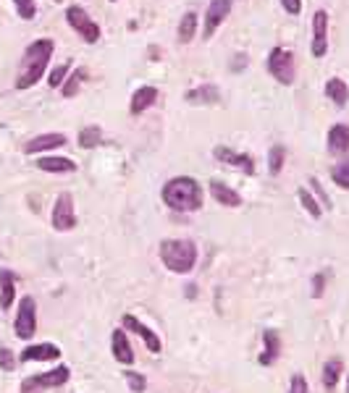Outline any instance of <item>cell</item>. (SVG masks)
Segmentation results:
<instances>
[{
	"label": "cell",
	"mask_w": 349,
	"mask_h": 393,
	"mask_svg": "<svg viewBox=\"0 0 349 393\" xmlns=\"http://www.w3.org/2000/svg\"><path fill=\"white\" fill-rule=\"evenodd\" d=\"M211 194H213V200L218 202V205H226V207H239V205H242V197H239V192H234L231 186H226V183L218 181V179H213V181H211Z\"/></svg>",
	"instance_id": "cell-21"
},
{
	"label": "cell",
	"mask_w": 349,
	"mask_h": 393,
	"mask_svg": "<svg viewBox=\"0 0 349 393\" xmlns=\"http://www.w3.org/2000/svg\"><path fill=\"white\" fill-rule=\"evenodd\" d=\"M87 79V68H76L66 76V82L61 84V92H64V97H73L76 92L82 90V82Z\"/></svg>",
	"instance_id": "cell-26"
},
{
	"label": "cell",
	"mask_w": 349,
	"mask_h": 393,
	"mask_svg": "<svg viewBox=\"0 0 349 393\" xmlns=\"http://www.w3.org/2000/svg\"><path fill=\"white\" fill-rule=\"evenodd\" d=\"M69 73H71V68H69V64H61V66H55L53 71H50V76H47V84H50V87H61V84L66 82V76H69Z\"/></svg>",
	"instance_id": "cell-33"
},
{
	"label": "cell",
	"mask_w": 349,
	"mask_h": 393,
	"mask_svg": "<svg viewBox=\"0 0 349 393\" xmlns=\"http://www.w3.org/2000/svg\"><path fill=\"white\" fill-rule=\"evenodd\" d=\"M35 165L45 174H73L76 171V163L69 160V157H55V155H45L35 160Z\"/></svg>",
	"instance_id": "cell-19"
},
{
	"label": "cell",
	"mask_w": 349,
	"mask_h": 393,
	"mask_svg": "<svg viewBox=\"0 0 349 393\" xmlns=\"http://www.w3.org/2000/svg\"><path fill=\"white\" fill-rule=\"evenodd\" d=\"M323 289H326V275L318 273L315 278H312V296H315V299H321V296H323Z\"/></svg>",
	"instance_id": "cell-36"
},
{
	"label": "cell",
	"mask_w": 349,
	"mask_h": 393,
	"mask_svg": "<svg viewBox=\"0 0 349 393\" xmlns=\"http://www.w3.org/2000/svg\"><path fill=\"white\" fill-rule=\"evenodd\" d=\"M268 73L273 76L278 84H294V76H297V66H294V53L286 50V47H273L268 53Z\"/></svg>",
	"instance_id": "cell-4"
},
{
	"label": "cell",
	"mask_w": 349,
	"mask_h": 393,
	"mask_svg": "<svg viewBox=\"0 0 349 393\" xmlns=\"http://www.w3.org/2000/svg\"><path fill=\"white\" fill-rule=\"evenodd\" d=\"M163 202L176 212H194L202 207V186L192 176H174L163 186Z\"/></svg>",
	"instance_id": "cell-2"
},
{
	"label": "cell",
	"mask_w": 349,
	"mask_h": 393,
	"mask_svg": "<svg viewBox=\"0 0 349 393\" xmlns=\"http://www.w3.org/2000/svg\"><path fill=\"white\" fill-rule=\"evenodd\" d=\"M326 97L329 100H333V105H339V108H344L349 100V87L344 79H339V76H333V79H329L326 82Z\"/></svg>",
	"instance_id": "cell-23"
},
{
	"label": "cell",
	"mask_w": 349,
	"mask_h": 393,
	"mask_svg": "<svg viewBox=\"0 0 349 393\" xmlns=\"http://www.w3.org/2000/svg\"><path fill=\"white\" fill-rule=\"evenodd\" d=\"M69 377H71V370L66 365H58L55 370H50V373H40V375L27 377V380L21 383V393H42V391H47V388H58V385L69 383Z\"/></svg>",
	"instance_id": "cell-6"
},
{
	"label": "cell",
	"mask_w": 349,
	"mask_h": 393,
	"mask_svg": "<svg viewBox=\"0 0 349 393\" xmlns=\"http://www.w3.org/2000/svg\"><path fill=\"white\" fill-rule=\"evenodd\" d=\"M13 330L21 341H29L37 333V302L35 296H21L16 312V322H13Z\"/></svg>",
	"instance_id": "cell-7"
},
{
	"label": "cell",
	"mask_w": 349,
	"mask_h": 393,
	"mask_svg": "<svg viewBox=\"0 0 349 393\" xmlns=\"http://www.w3.org/2000/svg\"><path fill=\"white\" fill-rule=\"evenodd\" d=\"M194 35H197V13H194V11H187L182 16V21H179V42H182V45H189L194 40Z\"/></svg>",
	"instance_id": "cell-24"
},
{
	"label": "cell",
	"mask_w": 349,
	"mask_h": 393,
	"mask_svg": "<svg viewBox=\"0 0 349 393\" xmlns=\"http://www.w3.org/2000/svg\"><path fill=\"white\" fill-rule=\"evenodd\" d=\"M64 145H69V137H66V134H55V131H50V134H40V137L29 139L27 145H24V152H27V155H37V152L55 150V147H64Z\"/></svg>",
	"instance_id": "cell-14"
},
{
	"label": "cell",
	"mask_w": 349,
	"mask_h": 393,
	"mask_svg": "<svg viewBox=\"0 0 349 393\" xmlns=\"http://www.w3.org/2000/svg\"><path fill=\"white\" fill-rule=\"evenodd\" d=\"M289 393H310V385H307V380L302 375H294L292 385H289Z\"/></svg>",
	"instance_id": "cell-35"
},
{
	"label": "cell",
	"mask_w": 349,
	"mask_h": 393,
	"mask_svg": "<svg viewBox=\"0 0 349 393\" xmlns=\"http://www.w3.org/2000/svg\"><path fill=\"white\" fill-rule=\"evenodd\" d=\"M312 55L315 58H323L329 53V11L318 8L312 13Z\"/></svg>",
	"instance_id": "cell-8"
},
{
	"label": "cell",
	"mask_w": 349,
	"mask_h": 393,
	"mask_svg": "<svg viewBox=\"0 0 349 393\" xmlns=\"http://www.w3.org/2000/svg\"><path fill=\"white\" fill-rule=\"evenodd\" d=\"M110 3H116V0H110Z\"/></svg>",
	"instance_id": "cell-42"
},
{
	"label": "cell",
	"mask_w": 349,
	"mask_h": 393,
	"mask_svg": "<svg viewBox=\"0 0 349 393\" xmlns=\"http://www.w3.org/2000/svg\"><path fill=\"white\" fill-rule=\"evenodd\" d=\"M234 58H237V61L231 64V68H234V71H242V68H247V64H249V61H247V55H242V53H239V55H234Z\"/></svg>",
	"instance_id": "cell-39"
},
{
	"label": "cell",
	"mask_w": 349,
	"mask_h": 393,
	"mask_svg": "<svg viewBox=\"0 0 349 393\" xmlns=\"http://www.w3.org/2000/svg\"><path fill=\"white\" fill-rule=\"evenodd\" d=\"M66 21H69V27L82 37L87 45H95V42L100 40L102 32H100V27H97V21H92L90 13H87L82 6H69V8H66Z\"/></svg>",
	"instance_id": "cell-5"
},
{
	"label": "cell",
	"mask_w": 349,
	"mask_h": 393,
	"mask_svg": "<svg viewBox=\"0 0 349 393\" xmlns=\"http://www.w3.org/2000/svg\"><path fill=\"white\" fill-rule=\"evenodd\" d=\"M76 226V212H73V197L69 192L58 194L53 205V229L55 231H71Z\"/></svg>",
	"instance_id": "cell-9"
},
{
	"label": "cell",
	"mask_w": 349,
	"mask_h": 393,
	"mask_svg": "<svg viewBox=\"0 0 349 393\" xmlns=\"http://www.w3.org/2000/svg\"><path fill=\"white\" fill-rule=\"evenodd\" d=\"M124 328L134 330L139 339L145 341V346L150 349L153 354H160V349H163V344H160V336H155V333L147 328L145 322H139L134 315H124Z\"/></svg>",
	"instance_id": "cell-13"
},
{
	"label": "cell",
	"mask_w": 349,
	"mask_h": 393,
	"mask_svg": "<svg viewBox=\"0 0 349 393\" xmlns=\"http://www.w3.org/2000/svg\"><path fill=\"white\" fill-rule=\"evenodd\" d=\"M284 163H286V150L281 145H276V147H271V155H268V171L273 176H278L281 174V168H284Z\"/></svg>",
	"instance_id": "cell-28"
},
{
	"label": "cell",
	"mask_w": 349,
	"mask_h": 393,
	"mask_svg": "<svg viewBox=\"0 0 349 393\" xmlns=\"http://www.w3.org/2000/svg\"><path fill=\"white\" fill-rule=\"evenodd\" d=\"M231 6H234V0H211V6L205 11V27H202V37L205 40L213 37V32L226 21V16L231 13Z\"/></svg>",
	"instance_id": "cell-10"
},
{
	"label": "cell",
	"mask_w": 349,
	"mask_h": 393,
	"mask_svg": "<svg viewBox=\"0 0 349 393\" xmlns=\"http://www.w3.org/2000/svg\"><path fill=\"white\" fill-rule=\"evenodd\" d=\"M155 102H158V90H155V87H139V90L131 95L129 113H131V116H139V113H145L147 108H153Z\"/></svg>",
	"instance_id": "cell-17"
},
{
	"label": "cell",
	"mask_w": 349,
	"mask_h": 393,
	"mask_svg": "<svg viewBox=\"0 0 349 393\" xmlns=\"http://www.w3.org/2000/svg\"><path fill=\"white\" fill-rule=\"evenodd\" d=\"M102 139V131L100 126H84L82 131H79V147H84V150H92V147H97Z\"/></svg>",
	"instance_id": "cell-27"
},
{
	"label": "cell",
	"mask_w": 349,
	"mask_h": 393,
	"mask_svg": "<svg viewBox=\"0 0 349 393\" xmlns=\"http://www.w3.org/2000/svg\"><path fill=\"white\" fill-rule=\"evenodd\" d=\"M213 157H215L218 163L234 165V168L244 171L247 176L255 174V160H252V155H239L231 147H215V150H213Z\"/></svg>",
	"instance_id": "cell-11"
},
{
	"label": "cell",
	"mask_w": 349,
	"mask_h": 393,
	"mask_svg": "<svg viewBox=\"0 0 349 393\" xmlns=\"http://www.w3.org/2000/svg\"><path fill=\"white\" fill-rule=\"evenodd\" d=\"M310 186H312V189H315V192H318V197H321V205H323V207H331V200H329V194L323 192L321 181H318V179H315V176H312V179H310Z\"/></svg>",
	"instance_id": "cell-37"
},
{
	"label": "cell",
	"mask_w": 349,
	"mask_h": 393,
	"mask_svg": "<svg viewBox=\"0 0 349 393\" xmlns=\"http://www.w3.org/2000/svg\"><path fill=\"white\" fill-rule=\"evenodd\" d=\"M297 197H300V202H302V207L307 212H310V218H321L323 215V210H321V205H318V202L312 200V194L307 192V189H300V192H297Z\"/></svg>",
	"instance_id": "cell-30"
},
{
	"label": "cell",
	"mask_w": 349,
	"mask_h": 393,
	"mask_svg": "<svg viewBox=\"0 0 349 393\" xmlns=\"http://www.w3.org/2000/svg\"><path fill=\"white\" fill-rule=\"evenodd\" d=\"M329 152H333V155H344V152H349V126L347 123H336V126H331Z\"/></svg>",
	"instance_id": "cell-20"
},
{
	"label": "cell",
	"mask_w": 349,
	"mask_h": 393,
	"mask_svg": "<svg viewBox=\"0 0 349 393\" xmlns=\"http://www.w3.org/2000/svg\"><path fill=\"white\" fill-rule=\"evenodd\" d=\"M61 359V349L55 344H32L18 354V362H55Z\"/></svg>",
	"instance_id": "cell-12"
},
{
	"label": "cell",
	"mask_w": 349,
	"mask_h": 393,
	"mask_svg": "<svg viewBox=\"0 0 349 393\" xmlns=\"http://www.w3.org/2000/svg\"><path fill=\"white\" fill-rule=\"evenodd\" d=\"M16 299V275L11 270H0V310H11Z\"/></svg>",
	"instance_id": "cell-22"
},
{
	"label": "cell",
	"mask_w": 349,
	"mask_h": 393,
	"mask_svg": "<svg viewBox=\"0 0 349 393\" xmlns=\"http://www.w3.org/2000/svg\"><path fill=\"white\" fill-rule=\"evenodd\" d=\"M55 3H61V0H55Z\"/></svg>",
	"instance_id": "cell-41"
},
{
	"label": "cell",
	"mask_w": 349,
	"mask_h": 393,
	"mask_svg": "<svg viewBox=\"0 0 349 393\" xmlns=\"http://www.w3.org/2000/svg\"><path fill=\"white\" fill-rule=\"evenodd\" d=\"M13 6H16L18 18H24V21H32V18L37 16V3L35 0H13Z\"/></svg>",
	"instance_id": "cell-32"
},
{
	"label": "cell",
	"mask_w": 349,
	"mask_h": 393,
	"mask_svg": "<svg viewBox=\"0 0 349 393\" xmlns=\"http://www.w3.org/2000/svg\"><path fill=\"white\" fill-rule=\"evenodd\" d=\"M341 370H344L341 359H329V362H326V367H323V388H326V391H333V388H336Z\"/></svg>",
	"instance_id": "cell-25"
},
{
	"label": "cell",
	"mask_w": 349,
	"mask_h": 393,
	"mask_svg": "<svg viewBox=\"0 0 349 393\" xmlns=\"http://www.w3.org/2000/svg\"><path fill=\"white\" fill-rule=\"evenodd\" d=\"M110 349H113V359H116L119 365H131V362H134V351H131V344H129L126 330L124 328L113 330V336H110Z\"/></svg>",
	"instance_id": "cell-15"
},
{
	"label": "cell",
	"mask_w": 349,
	"mask_h": 393,
	"mask_svg": "<svg viewBox=\"0 0 349 393\" xmlns=\"http://www.w3.org/2000/svg\"><path fill=\"white\" fill-rule=\"evenodd\" d=\"M160 260L171 273H189L197 262V247L189 238H165L160 241Z\"/></svg>",
	"instance_id": "cell-3"
},
{
	"label": "cell",
	"mask_w": 349,
	"mask_h": 393,
	"mask_svg": "<svg viewBox=\"0 0 349 393\" xmlns=\"http://www.w3.org/2000/svg\"><path fill=\"white\" fill-rule=\"evenodd\" d=\"M331 179L333 183H339L341 189H349V160H341L331 168Z\"/></svg>",
	"instance_id": "cell-29"
},
{
	"label": "cell",
	"mask_w": 349,
	"mask_h": 393,
	"mask_svg": "<svg viewBox=\"0 0 349 393\" xmlns=\"http://www.w3.org/2000/svg\"><path fill=\"white\" fill-rule=\"evenodd\" d=\"M124 377H126L129 391L131 393H145L147 391V377L145 375H139V373H134V370H126Z\"/></svg>",
	"instance_id": "cell-31"
},
{
	"label": "cell",
	"mask_w": 349,
	"mask_h": 393,
	"mask_svg": "<svg viewBox=\"0 0 349 393\" xmlns=\"http://www.w3.org/2000/svg\"><path fill=\"white\" fill-rule=\"evenodd\" d=\"M347 393H349V377H347Z\"/></svg>",
	"instance_id": "cell-40"
},
{
	"label": "cell",
	"mask_w": 349,
	"mask_h": 393,
	"mask_svg": "<svg viewBox=\"0 0 349 393\" xmlns=\"http://www.w3.org/2000/svg\"><path fill=\"white\" fill-rule=\"evenodd\" d=\"M263 354L257 357V362L260 365H266V367H271L278 359V354H281V336H278V330H273V328H266L263 330Z\"/></svg>",
	"instance_id": "cell-16"
},
{
	"label": "cell",
	"mask_w": 349,
	"mask_h": 393,
	"mask_svg": "<svg viewBox=\"0 0 349 393\" xmlns=\"http://www.w3.org/2000/svg\"><path fill=\"white\" fill-rule=\"evenodd\" d=\"M18 365V359L13 357V351L6 346H0V370H6V373H13Z\"/></svg>",
	"instance_id": "cell-34"
},
{
	"label": "cell",
	"mask_w": 349,
	"mask_h": 393,
	"mask_svg": "<svg viewBox=\"0 0 349 393\" xmlns=\"http://www.w3.org/2000/svg\"><path fill=\"white\" fill-rule=\"evenodd\" d=\"M184 100L189 105H215L220 100V90L215 84H202V87H194V90L187 92Z\"/></svg>",
	"instance_id": "cell-18"
},
{
	"label": "cell",
	"mask_w": 349,
	"mask_h": 393,
	"mask_svg": "<svg viewBox=\"0 0 349 393\" xmlns=\"http://www.w3.org/2000/svg\"><path fill=\"white\" fill-rule=\"evenodd\" d=\"M53 53H55V42L53 40H47V37L29 42L24 55H21V64H18L16 90H29V87H35V84L42 79V73H45Z\"/></svg>",
	"instance_id": "cell-1"
},
{
	"label": "cell",
	"mask_w": 349,
	"mask_h": 393,
	"mask_svg": "<svg viewBox=\"0 0 349 393\" xmlns=\"http://www.w3.org/2000/svg\"><path fill=\"white\" fill-rule=\"evenodd\" d=\"M281 6H284L286 13H292V16H300V11H302V0H281Z\"/></svg>",
	"instance_id": "cell-38"
}]
</instances>
